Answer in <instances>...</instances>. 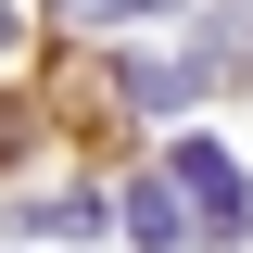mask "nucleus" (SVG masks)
<instances>
[{
  "label": "nucleus",
  "instance_id": "f257e3e1",
  "mask_svg": "<svg viewBox=\"0 0 253 253\" xmlns=\"http://www.w3.org/2000/svg\"><path fill=\"white\" fill-rule=\"evenodd\" d=\"M165 177H177V215L203 228V241H241V228H253V190H241V165H228L215 139H177Z\"/></svg>",
  "mask_w": 253,
  "mask_h": 253
},
{
  "label": "nucleus",
  "instance_id": "f03ea898",
  "mask_svg": "<svg viewBox=\"0 0 253 253\" xmlns=\"http://www.w3.org/2000/svg\"><path fill=\"white\" fill-rule=\"evenodd\" d=\"M190 89H203L190 51H126V63H114V101H139V114H177Z\"/></svg>",
  "mask_w": 253,
  "mask_h": 253
},
{
  "label": "nucleus",
  "instance_id": "7ed1b4c3",
  "mask_svg": "<svg viewBox=\"0 0 253 253\" xmlns=\"http://www.w3.org/2000/svg\"><path fill=\"white\" fill-rule=\"evenodd\" d=\"M190 63H203V76H228V63H253V0H228L215 26H203V51H190Z\"/></svg>",
  "mask_w": 253,
  "mask_h": 253
},
{
  "label": "nucleus",
  "instance_id": "20e7f679",
  "mask_svg": "<svg viewBox=\"0 0 253 253\" xmlns=\"http://www.w3.org/2000/svg\"><path fill=\"white\" fill-rule=\"evenodd\" d=\"M126 228H139V241H152V253H165V241H177V228H190V215H177V190H152V177H139V190H126Z\"/></svg>",
  "mask_w": 253,
  "mask_h": 253
},
{
  "label": "nucleus",
  "instance_id": "39448f33",
  "mask_svg": "<svg viewBox=\"0 0 253 253\" xmlns=\"http://www.w3.org/2000/svg\"><path fill=\"white\" fill-rule=\"evenodd\" d=\"M51 13H165V0H51Z\"/></svg>",
  "mask_w": 253,
  "mask_h": 253
},
{
  "label": "nucleus",
  "instance_id": "423d86ee",
  "mask_svg": "<svg viewBox=\"0 0 253 253\" xmlns=\"http://www.w3.org/2000/svg\"><path fill=\"white\" fill-rule=\"evenodd\" d=\"M0 51H13V0H0Z\"/></svg>",
  "mask_w": 253,
  "mask_h": 253
},
{
  "label": "nucleus",
  "instance_id": "0eeeda50",
  "mask_svg": "<svg viewBox=\"0 0 253 253\" xmlns=\"http://www.w3.org/2000/svg\"><path fill=\"white\" fill-rule=\"evenodd\" d=\"M0 152H13V114H0Z\"/></svg>",
  "mask_w": 253,
  "mask_h": 253
}]
</instances>
